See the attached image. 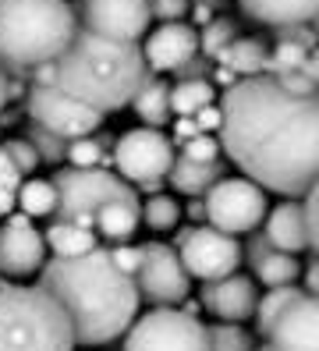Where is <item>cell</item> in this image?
<instances>
[{
	"label": "cell",
	"instance_id": "obj_1",
	"mask_svg": "<svg viewBox=\"0 0 319 351\" xmlns=\"http://www.w3.org/2000/svg\"><path fill=\"white\" fill-rule=\"evenodd\" d=\"M220 146L266 192L305 199L319 181V89L294 93L276 75L238 78L220 99Z\"/></svg>",
	"mask_w": 319,
	"mask_h": 351
},
{
	"label": "cell",
	"instance_id": "obj_2",
	"mask_svg": "<svg viewBox=\"0 0 319 351\" xmlns=\"http://www.w3.org/2000/svg\"><path fill=\"white\" fill-rule=\"evenodd\" d=\"M39 287L64 305L75 341L82 348H103L124 337L139 319V284L121 270L110 249H93L78 259H50L39 270Z\"/></svg>",
	"mask_w": 319,
	"mask_h": 351
},
{
	"label": "cell",
	"instance_id": "obj_3",
	"mask_svg": "<svg viewBox=\"0 0 319 351\" xmlns=\"http://www.w3.org/2000/svg\"><path fill=\"white\" fill-rule=\"evenodd\" d=\"M54 68H57V86L99 114H114L128 107L142 89V82L149 78L142 43L106 39L82 25L68 50L54 60Z\"/></svg>",
	"mask_w": 319,
	"mask_h": 351
},
{
	"label": "cell",
	"instance_id": "obj_4",
	"mask_svg": "<svg viewBox=\"0 0 319 351\" xmlns=\"http://www.w3.org/2000/svg\"><path fill=\"white\" fill-rule=\"evenodd\" d=\"M78 11L68 0H0V64L36 71L68 50Z\"/></svg>",
	"mask_w": 319,
	"mask_h": 351
},
{
	"label": "cell",
	"instance_id": "obj_5",
	"mask_svg": "<svg viewBox=\"0 0 319 351\" xmlns=\"http://www.w3.org/2000/svg\"><path fill=\"white\" fill-rule=\"evenodd\" d=\"M75 326L47 287H0V351H75Z\"/></svg>",
	"mask_w": 319,
	"mask_h": 351
},
{
	"label": "cell",
	"instance_id": "obj_6",
	"mask_svg": "<svg viewBox=\"0 0 319 351\" xmlns=\"http://www.w3.org/2000/svg\"><path fill=\"white\" fill-rule=\"evenodd\" d=\"M57 184V220H71L82 227H96V213L106 202H121V199H139L135 189L128 184L121 174L103 171V167H71L54 174Z\"/></svg>",
	"mask_w": 319,
	"mask_h": 351
},
{
	"label": "cell",
	"instance_id": "obj_7",
	"mask_svg": "<svg viewBox=\"0 0 319 351\" xmlns=\"http://www.w3.org/2000/svg\"><path fill=\"white\" fill-rule=\"evenodd\" d=\"M124 351H209V326L185 308H149L124 334Z\"/></svg>",
	"mask_w": 319,
	"mask_h": 351
},
{
	"label": "cell",
	"instance_id": "obj_8",
	"mask_svg": "<svg viewBox=\"0 0 319 351\" xmlns=\"http://www.w3.org/2000/svg\"><path fill=\"white\" fill-rule=\"evenodd\" d=\"M202 202L206 223L227 234H252L266 220V189L252 178H220Z\"/></svg>",
	"mask_w": 319,
	"mask_h": 351
},
{
	"label": "cell",
	"instance_id": "obj_9",
	"mask_svg": "<svg viewBox=\"0 0 319 351\" xmlns=\"http://www.w3.org/2000/svg\"><path fill=\"white\" fill-rule=\"evenodd\" d=\"M174 142H170L160 128H132L117 138L114 146V163H117V174L128 184H139V189L153 192L156 184L170 174L174 167Z\"/></svg>",
	"mask_w": 319,
	"mask_h": 351
},
{
	"label": "cell",
	"instance_id": "obj_10",
	"mask_svg": "<svg viewBox=\"0 0 319 351\" xmlns=\"http://www.w3.org/2000/svg\"><path fill=\"white\" fill-rule=\"evenodd\" d=\"M174 249L185 263V270L191 277H199L202 284L238 274V266L245 259V249L238 245V238L227 234V231H217L213 223L185 227V231L174 238Z\"/></svg>",
	"mask_w": 319,
	"mask_h": 351
},
{
	"label": "cell",
	"instance_id": "obj_11",
	"mask_svg": "<svg viewBox=\"0 0 319 351\" xmlns=\"http://www.w3.org/2000/svg\"><path fill=\"white\" fill-rule=\"evenodd\" d=\"M188 270L178 256L174 245H163V241H149L142 245V263H139V295L142 302H149L153 308H170V305H185L191 284H188Z\"/></svg>",
	"mask_w": 319,
	"mask_h": 351
},
{
	"label": "cell",
	"instance_id": "obj_12",
	"mask_svg": "<svg viewBox=\"0 0 319 351\" xmlns=\"http://www.w3.org/2000/svg\"><path fill=\"white\" fill-rule=\"evenodd\" d=\"M29 121L39 128H47L60 138H85L93 135L99 125H103V114L78 103L75 96H68L60 86H32L29 89Z\"/></svg>",
	"mask_w": 319,
	"mask_h": 351
},
{
	"label": "cell",
	"instance_id": "obj_13",
	"mask_svg": "<svg viewBox=\"0 0 319 351\" xmlns=\"http://www.w3.org/2000/svg\"><path fill=\"white\" fill-rule=\"evenodd\" d=\"M149 22H153L149 0H82L78 4V25L106 39L139 43L149 32Z\"/></svg>",
	"mask_w": 319,
	"mask_h": 351
},
{
	"label": "cell",
	"instance_id": "obj_14",
	"mask_svg": "<svg viewBox=\"0 0 319 351\" xmlns=\"http://www.w3.org/2000/svg\"><path fill=\"white\" fill-rule=\"evenodd\" d=\"M47 266V238H43L29 213H11L0 227V274L32 277Z\"/></svg>",
	"mask_w": 319,
	"mask_h": 351
},
{
	"label": "cell",
	"instance_id": "obj_15",
	"mask_svg": "<svg viewBox=\"0 0 319 351\" xmlns=\"http://www.w3.org/2000/svg\"><path fill=\"white\" fill-rule=\"evenodd\" d=\"M255 305H259V287L245 274L202 284V308L217 323H245L255 316Z\"/></svg>",
	"mask_w": 319,
	"mask_h": 351
},
{
	"label": "cell",
	"instance_id": "obj_16",
	"mask_svg": "<svg viewBox=\"0 0 319 351\" xmlns=\"http://www.w3.org/2000/svg\"><path fill=\"white\" fill-rule=\"evenodd\" d=\"M142 53H145V64H149L153 75H163V71L178 75L188 60H196L199 32L191 29L188 22H163L153 36H145Z\"/></svg>",
	"mask_w": 319,
	"mask_h": 351
},
{
	"label": "cell",
	"instance_id": "obj_17",
	"mask_svg": "<svg viewBox=\"0 0 319 351\" xmlns=\"http://www.w3.org/2000/svg\"><path fill=\"white\" fill-rule=\"evenodd\" d=\"M266 341L276 351H319V295L305 291L302 298H294L273 323Z\"/></svg>",
	"mask_w": 319,
	"mask_h": 351
},
{
	"label": "cell",
	"instance_id": "obj_18",
	"mask_svg": "<svg viewBox=\"0 0 319 351\" xmlns=\"http://www.w3.org/2000/svg\"><path fill=\"white\" fill-rule=\"evenodd\" d=\"M248 266H252V274L259 284L266 287H284V284H294L298 274H302V263H298V256L291 252H281V249H273L266 231L263 234H252L248 241Z\"/></svg>",
	"mask_w": 319,
	"mask_h": 351
},
{
	"label": "cell",
	"instance_id": "obj_19",
	"mask_svg": "<svg viewBox=\"0 0 319 351\" xmlns=\"http://www.w3.org/2000/svg\"><path fill=\"white\" fill-rule=\"evenodd\" d=\"M266 238L273 249L281 252H305L309 249V220H305V202L284 199L281 206H273L266 213Z\"/></svg>",
	"mask_w": 319,
	"mask_h": 351
},
{
	"label": "cell",
	"instance_id": "obj_20",
	"mask_svg": "<svg viewBox=\"0 0 319 351\" xmlns=\"http://www.w3.org/2000/svg\"><path fill=\"white\" fill-rule=\"evenodd\" d=\"M238 4L252 22L270 29L309 25L319 18V0H238Z\"/></svg>",
	"mask_w": 319,
	"mask_h": 351
},
{
	"label": "cell",
	"instance_id": "obj_21",
	"mask_svg": "<svg viewBox=\"0 0 319 351\" xmlns=\"http://www.w3.org/2000/svg\"><path fill=\"white\" fill-rule=\"evenodd\" d=\"M43 238H47V249H54L57 259H78L85 252L99 249L96 227H82V223H71V220H54Z\"/></svg>",
	"mask_w": 319,
	"mask_h": 351
},
{
	"label": "cell",
	"instance_id": "obj_22",
	"mask_svg": "<svg viewBox=\"0 0 319 351\" xmlns=\"http://www.w3.org/2000/svg\"><path fill=\"white\" fill-rule=\"evenodd\" d=\"M142 223V206L139 199H121V202H106L96 213V231L106 241H128L135 234V227Z\"/></svg>",
	"mask_w": 319,
	"mask_h": 351
},
{
	"label": "cell",
	"instance_id": "obj_23",
	"mask_svg": "<svg viewBox=\"0 0 319 351\" xmlns=\"http://www.w3.org/2000/svg\"><path fill=\"white\" fill-rule=\"evenodd\" d=\"M217 60H220V68H227L231 75H238V78H252V75H266L270 50L259 43V39L238 36V39H234V43H231Z\"/></svg>",
	"mask_w": 319,
	"mask_h": 351
},
{
	"label": "cell",
	"instance_id": "obj_24",
	"mask_svg": "<svg viewBox=\"0 0 319 351\" xmlns=\"http://www.w3.org/2000/svg\"><path fill=\"white\" fill-rule=\"evenodd\" d=\"M132 107H135L139 121H145V128H163L170 121V114H174L170 110V86L149 71V78L142 82V89L132 99Z\"/></svg>",
	"mask_w": 319,
	"mask_h": 351
},
{
	"label": "cell",
	"instance_id": "obj_25",
	"mask_svg": "<svg viewBox=\"0 0 319 351\" xmlns=\"http://www.w3.org/2000/svg\"><path fill=\"white\" fill-rule=\"evenodd\" d=\"M167 178H170V184H174L181 195H206L213 184L224 178V167H220V160L217 163H196V160L178 156Z\"/></svg>",
	"mask_w": 319,
	"mask_h": 351
},
{
	"label": "cell",
	"instance_id": "obj_26",
	"mask_svg": "<svg viewBox=\"0 0 319 351\" xmlns=\"http://www.w3.org/2000/svg\"><path fill=\"white\" fill-rule=\"evenodd\" d=\"M305 291H298V284H284V287H266V295H259V305H255V334H263L270 337V330L273 323L284 316V308L294 302V298H302Z\"/></svg>",
	"mask_w": 319,
	"mask_h": 351
},
{
	"label": "cell",
	"instance_id": "obj_27",
	"mask_svg": "<svg viewBox=\"0 0 319 351\" xmlns=\"http://www.w3.org/2000/svg\"><path fill=\"white\" fill-rule=\"evenodd\" d=\"M213 82L206 78H181L178 86H170V110L178 117H196L202 107L213 103Z\"/></svg>",
	"mask_w": 319,
	"mask_h": 351
},
{
	"label": "cell",
	"instance_id": "obj_28",
	"mask_svg": "<svg viewBox=\"0 0 319 351\" xmlns=\"http://www.w3.org/2000/svg\"><path fill=\"white\" fill-rule=\"evenodd\" d=\"M57 184H54V178L50 181H39V178H32V181H25L18 189V206H21V213H29V217H54L57 213Z\"/></svg>",
	"mask_w": 319,
	"mask_h": 351
},
{
	"label": "cell",
	"instance_id": "obj_29",
	"mask_svg": "<svg viewBox=\"0 0 319 351\" xmlns=\"http://www.w3.org/2000/svg\"><path fill=\"white\" fill-rule=\"evenodd\" d=\"M142 223L149 231H174L181 223V206L170 195H153L142 206Z\"/></svg>",
	"mask_w": 319,
	"mask_h": 351
},
{
	"label": "cell",
	"instance_id": "obj_30",
	"mask_svg": "<svg viewBox=\"0 0 319 351\" xmlns=\"http://www.w3.org/2000/svg\"><path fill=\"white\" fill-rule=\"evenodd\" d=\"M209 351H255V344L241 323H213L209 326Z\"/></svg>",
	"mask_w": 319,
	"mask_h": 351
},
{
	"label": "cell",
	"instance_id": "obj_31",
	"mask_svg": "<svg viewBox=\"0 0 319 351\" xmlns=\"http://www.w3.org/2000/svg\"><path fill=\"white\" fill-rule=\"evenodd\" d=\"M234 39H238V29H234L231 18H213L199 32V50H206V57H220Z\"/></svg>",
	"mask_w": 319,
	"mask_h": 351
},
{
	"label": "cell",
	"instance_id": "obj_32",
	"mask_svg": "<svg viewBox=\"0 0 319 351\" xmlns=\"http://www.w3.org/2000/svg\"><path fill=\"white\" fill-rule=\"evenodd\" d=\"M29 142L36 146V153H39L43 163H60V160H68V138H60V135H54V132H47V128L32 125V128H29Z\"/></svg>",
	"mask_w": 319,
	"mask_h": 351
},
{
	"label": "cell",
	"instance_id": "obj_33",
	"mask_svg": "<svg viewBox=\"0 0 319 351\" xmlns=\"http://www.w3.org/2000/svg\"><path fill=\"white\" fill-rule=\"evenodd\" d=\"M220 138H213V135H196V138H188L181 142V156L185 160H196V163H217L220 160Z\"/></svg>",
	"mask_w": 319,
	"mask_h": 351
},
{
	"label": "cell",
	"instance_id": "obj_34",
	"mask_svg": "<svg viewBox=\"0 0 319 351\" xmlns=\"http://www.w3.org/2000/svg\"><path fill=\"white\" fill-rule=\"evenodd\" d=\"M99 160H103V146L93 135L68 142V163L71 167H99Z\"/></svg>",
	"mask_w": 319,
	"mask_h": 351
},
{
	"label": "cell",
	"instance_id": "obj_35",
	"mask_svg": "<svg viewBox=\"0 0 319 351\" xmlns=\"http://www.w3.org/2000/svg\"><path fill=\"white\" fill-rule=\"evenodd\" d=\"M8 153H11V160H14V167L21 171V174H32L36 167H39V153H36V146H32V142L29 138H11L8 142V146H4Z\"/></svg>",
	"mask_w": 319,
	"mask_h": 351
},
{
	"label": "cell",
	"instance_id": "obj_36",
	"mask_svg": "<svg viewBox=\"0 0 319 351\" xmlns=\"http://www.w3.org/2000/svg\"><path fill=\"white\" fill-rule=\"evenodd\" d=\"M305 220H309V249L319 256V181L305 195Z\"/></svg>",
	"mask_w": 319,
	"mask_h": 351
},
{
	"label": "cell",
	"instance_id": "obj_37",
	"mask_svg": "<svg viewBox=\"0 0 319 351\" xmlns=\"http://www.w3.org/2000/svg\"><path fill=\"white\" fill-rule=\"evenodd\" d=\"M149 8H153V18H160V22H185L191 0H149Z\"/></svg>",
	"mask_w": 319,
	"mask_h": 351
},
{
	"label": "cell",
	"instance_id": "obj_38",
	"mask_svg": "<svg viewBox=\"0 0 319 351\" xmlns=\"http://www.w3.org/2000/svg\"><path fill=\"white\" fill-rule=\"evenodd\" d=\"M114 252V259H117V266L121 270H128V274H139V263H142V245H128V241H121L117 249H110Z\"/></svg>",
	"mask_w": 319,
	"mask_h": 351
},
{
	"label": "cell",
	"instance_id": "obj_39",
	"mask_svg": "<svg viewBox=\"0 0 319 351\" xmlns=\"http://www.w3.org/2000/svg\"><path fill=\"white\" fill-rule=\"evenodd\" d=\"M21 178H25V174H21L18 167H14V160H11V153L4 149V146H0V184H4V189H21V184H25V181H21Z\"/></svg>",
	"mask_w": 319,
	"mask_h": 351
},
{
	"label": "cell",
	"instance_id": "obj_40",
	"mask_svg": "<svg viewBox=\"0 0 319 351\" xmlns=\"http://www.w3.org/2000/svg\"><path fill=\"white\" fill-rule=\"evenodd\" d=\"M196 125H199V132H220V125H224V110L217 107V103H209V107H202L199 114H196Z\"/></svg>",
	"mask_w": 319,
	"mask_h": 351
},
{
	"label": "cell",
	"instance_id": "obj_41",
	"mask_svg": "<svg viewBox=\"0 0 319 351\" xmlns=\"http://www.w3.org/2000/svg\"><path fill=\"white\" fill-rule=\"evenodd\" d=\"M191 8H196V22L209 25L213 14H217V8H220V0H191Z\"/></svg>",
	"mask_w": 319,
	"mask_h": 351
},
{
	"label": "cell",
	"instance_id": "obj_42",
	"mask_svg": "<svg viewBox=\"0 0 319 351\" xmlns=\"http://www.w3.org/2000/svg\"><path fill=\"white\" fill-rule=\"evenodd\" d=\"M174 135H178L181 142H188V138H196V135H202V132H199V125H196V117H181L178 125H174Z\"/></svg>",
	"mask_w": 319,
	"mask_h": 351
},
{
	"label": "cell",
	"instance_id": "obj_43",
	"mask_svg": "<svg viewBox=\"0 0 319 351\" xmlns=\"http://www.w3.org/2000/svg\"><path fill=\"white\" fill-rule=\"evenodd\" d=\"M14 206H18V192L0 184V217H11V213H14Z\"/></svg>",
	"mask_w": 319,
	"mask_h": 351
},
{
	"label": "cell",
	"instance_id": "obj_44",
	"mask_svg": "<svg viewBox=\"0 0 319 351\" xmlns=\"http://www.w3.org/2000/svg\"><path fill=\"white\" fill-rule=\"evenodd\" d=\"M305 287H309V295H319V256L305 266Z\"/></svg>",
	"mask_w": 319,
	"mask_h": 351
},
{
	"label": "cell",
	"instance_id": "obj_45",
	"mask_svg": "<svg viewBox=\"0 0 319 351\" xmlns=\"http://www.w3.org/2000/svg\"><path fill=\"white\" fill-rule=\"evenodd\" d=\"M14 96V86H11V78H8V68L0 64V110L8 107V99Z\"/></svg>",
	"mask_w": 319,
	"mask_h": 351
},
{
	"label": "cell",
	"instance_id": "obj_46",
	"mask_svg": "<svg viewBox=\"0 0 319 351\" xmlns=\"http://www.w3.org/2000/svg\"><path fill=\"white\" fill-rule=\"evenodd\" d=\"M188 217H196V220H206V202H191V206H188Z\"/></svg>",
	"mask_w": 319,
	"mask_h": 351
},
{
	"label": "cell",
	"instance_id": "obj_47",
	"mask_svg": "<svg viewBox=\"0 0 319 351\" xmlns=\"http://www.w3.org/2000/svg\"><path fill=\"white\" fill-rule=\"evenodd\" d=\"M255 351H276V348H273V344H270V341H266V344H263V348H255Z\"/></svg>",
	"mask_w": 319,
	"mask_h": 351
},
{
	"label": "cell",
	"instance_id": "obj_48",
	"mask_svg": "<svg viewBox=\"0 0 319 351\" xmlns=\"http://www.w3.org/2000/svg\"><path fill=\"white\" fill-rule=\"evenodd\" d=\"M0 287H8V277L4 274H0Z\"/></svg>",
	"mask_w": 319,
	"mask_h": 351
},
{
	"label": "cell",
	"instance_id": "obj_49",
	"mask_svg": "<svg viewBox=\"0 0 319 351\" xmlns=\"http://www.w3.org/2000/svg\"><path fill=\"white\" fill-rule=\"evenodd\" d=\"M316 32H319V18H316Z\"/></svg>",
	"mask_w": 319,
	"mask_h": 351
}]
</instances>
